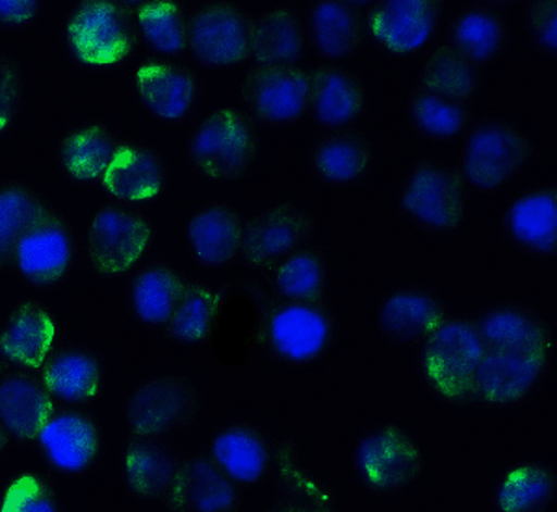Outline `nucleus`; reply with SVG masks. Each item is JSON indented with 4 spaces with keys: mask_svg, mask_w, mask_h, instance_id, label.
<instances>
[{
    "mask_svg": "<svg viewBox=\"0 0 557 512\" xmlns=\"http://www.w3.org/2000/svg\"><path fill=\"white\" fill-rule=\"evenodd\" d=\"M244 290L260 312L246 346H260L277 364L296 370L318 366L330 357L341 335V322L330 301H283L257 283H244Z\"/></svg>",
    "mask_w": 557,
    "mask_h": 512,
    "instance_id": "nucleus-1",
    "label": "nucleus"
},
{
    "mask_svg": "<svg viewBox=\"0 0 557 512\" xmlns=\"http://www.w3.org/2000/svg\"><path fill=\"white\" fill-rule=\"evenodd\" d=\"M65 58L84 73H114L138 52L133 0H75L60 26Z\"/></svg>",
    "mask_w": 557,
    "mask_h": 512,
    "instance_id": "nucleus-2",
    "label": "nucleus"
},
{
    "mask_svg": "<svg viewBox=\"0 0 557 512\" xmlns=\"http://www.w3.org/2000/svg\"><path fill=\"white\" fill-rule=\"evenodd\" d=\"M485 349L469 314H456L418 346L414 372L425 390L441 403L474 409L475 375Z\"/></svg>",
    "mask_w": 557,
    "mask_h": 512,
    "instance_id": "nucleus-3",
    "label": "nucleus"
},
{
    "mask_svg": "<svg viewBox=\"0 0 557 512\" xmlns=\"http://www.w3.org/2000/svg\"><path fill=\"white\" fill-rule=\"evenodd\" d=\"M184 149L197 177L214 184L238 183L259 159V127L244 110L214 108L194 121Z\"/></svg>",
    "mask_w": 557,
    "mask_h": 512,
    "instance_id": "nucleus-4",
    "label": "nucleus"
},
{
    "mask_svg": "<svg viewBox=\"0 0 557 512\" xmlns=\"http://www.w3.org/2000/svg\"><path fill=\"white\" fill-rule=\"evenodd\" d=\"M533 146L519 125L498 117H480L462 136L457 175L467 190L496 193L513 186L532 159Z\"/></svg>",
    "mask_w": 557,
    "mask_h": 512,
    "instance_id": "nucleus-5",
    "label": "nucleus"
},
{
    "mask_svg": "<svg viewBox=\"0 0 557 512\" xmlns=\"http://www.w3.org/2000/svg\"><path fill=\"white\" fill-rule=\"evenodd\" d=\"M398 212L425 235H456L469 215V190L451 165L420 159L399 186Z\"/></svg>",
    "mask_w": 557,
    "mask_h": 512,
    "instance_id": "nucleus-6",
    "label": "nucleus"
},
{
    "mask_svg": "<svg viewBox=\"0 0 557 512\" xmlns=\"http://www.w3.org/2000/svg\"><path fill=\"white\" fill-rule=\"evenodd\" d=\"M444 23L443 0H367L364 41L383 57L406 62L437 47Z\"/></svg>",
    "mask_w": 557,
    "mask_h": 512,
    "instance_id": "nucleus-7",
    "label": "nucleus"
},
{
    "mask_svg": "<svg viewBox=\"0 0 557 512\" xmlns=\"http://www.w3.org/2000/svg\"><path fill=\"white\" fill-rule=\"evenodd\" d=\"M49 474L78 480L96 472L107 453V430L91 409L57 407L33 444Z\"/></svg>",
    "mask_w": 557,
    "mask_h": 512,
    "instance_id": "nucleus-8",
    "label": "nucleus"
},
{
    "mask_svg": "<svg viewBox=\"0 0 557 512\" xmlns=\"http://www.w3.org/2000/svg\"><path fill=\"white\" fill-rule=\"evenodd\" d=\"M157 238L149 215L125 204L104 203L86 225V253L101 278H125L146 260Z\"/></svg>",
    "mask_w": 557,
    "mask_h": 512,
    "instance_id": "nucleus-9",
    "label": "nucleus"
},
{
    "mask_svg": "<svg viewBox=\"0 0 557 512\" xmlns=\"http://www.w3.org/2000/svg\"><path fill=\"white\" fill-rule=\"evenodd\" d=\"M251 13L236 2L212 0L190 12L186 58L209 73H231L249 64Z\"/></svg>",
    "mask_w": 557,
    "mask_h": 512,
    "instance_id": "nucleus-10",
    "label": "nucleus"
},
{
    "mask_svg": "<svg viewBox=\"0 0 557 512\" xmlns=\"http://www.w3.org/2000/svg\"><path fill=\"white\" fill-rule=\"evenodd\" d=\"M422 472L424 451L401 425H374L355 442L354 474L367 492L399 496L420 479Z\"/></svg>",
    "mask_w": 557,
    "mask_h": 512,
    "instance_id": "nucleus-11",
    "label": "nucleus"
},
{
    "mask_svg": "<svg viewBox=\"0 0 557 512\" xmlns=\"http://www.w3.org/2000/svg\"><path fill=\"white\" fill-rule=\"evenodd\" d=\"M81 262V243L70 220L54 210L30 228L13 249L8 272L28 290L51 294L60 290Z\"/></svg>",
    "mask_w": 557,
    "mask_h": 512,
    "instance_id": "nucleus-12",
    "label": "nucleus"
},
{
    "mask_svg": "<svg viewBox=\"0 0 557 512\" xmlns=\"http://www.w3.org/2000/svg\"><path fill=\"white\" fill-rule=\"evenodd\" d=\"M242 110L257 127H298L311 112V67H260L242 78Z\"/></svg>",
    "mask_w": 557,
    "mask_h": 512,
    "instance_id": "nucleus-13",
    "label": "nucleus"
},
{
    "mask_svg": "<svg viewBox=\"0 0 557 512\" xmlns=\"http://www.w3.org/2000/svg\"><path fill=\"white\" fill-rule=\"evenodd\" d=\"M199 409V390L188 377L159 374L134 385L123 405V420L134 435L172 437L196 424Z\"/></svg>",
    "mask_w": 557,
    "mask_h": 512,
    "instance_id": "nucleus-14",
    "label": "nucleus"
},
{
    "mask_svg": "<svg viewBox=\"0 0 557 512\" xmlns=\"http://www.w3.org/2000/svg\"><path fill=\"white\" fill-rule=\"evenodd\" d=\"M131 89L149 117L165 127H183L203 102L205 80L184 62L147 57L134 71Z\"/></svg>",
    "mask_w": 557,
    "mask_h": 512,
    "instance_id": "nucleus-15",
    "label": "nucleus"
},
{
    "mask_svg": "<svg viewBox=\"0 0 557 512\" xmlns=\"http://www.w3.org/2000/svg\"><path fill=\"white\" fill-rule=\"evenodd\" d=\"M277 438L251 420H227L215 427L203 451L242 492L262 487L277 464Z\"/></svg>",
    "mask_w": 557,
    "mask_h": 512,
    "instance_id": "nucleus-16",
    "label": "nucleus"
},
{
    "mask_svg": "<svg viewBox=\"0 0 557 512\" xmlns=\"http://www.w3.org/2000/svg\"><path fill=\"white\" fill-rule=\"evenodd\" d=\"M314 230L311 215L292 201L249 215L244 223L240 262L247 270L272 272L292 254L311 247Z\"/></svg>",
    "mask_w": 557,
    "mask_h": 512,
    "instance_id": "nucleus-17",
    "label": "nucleus"
},
{
    "mask_svg": "<svg viewBox=\"0 0 557 512\" xmlns=\"http://www.w3.org/2000/svg\"><path fill=\"white\" fill-rule=\"evenodd\" d=\"M170 186V164L154 147L121 138L97 191L108 203L144 210L164 199Z\"/></svg>",
    "mask_w": 557,
    "mask_h": 512,
    "instance_id": "nucleus-18",
    "label": "nucleus"
},
{
    "mask_svg": "<svg viewBox=\"0 0 557 512\" xmlns=\"http://www.w3.org/2000/svg\"><path fill=\"white\" fill-rule=\"evenodd\" d=\"M485 354H552L554 330L541 312L519 301H496L470 312Z\"/></svg>",
    "mask_w": 557,
    "mask_h": 512,
    "instance_id": "nucleus-19",
    "label": "nucleus"
},
{
    "mask_svg": "<svg viewBox=\"0 0 557 512\" xmlns=\"http://www.w3.org/2000/svg\"><path fill=\"white\" fill-rule=\"evenodd\" d=\"M552 354L488 353L475 375L474 409L506 411L537 396L550 372Z\"/></svg>",
    "mask_w": 557,
    "mask_h": 512,
    "instance_id": "nucleus-20",
    "label": "nucleus"
},
{
    "mask_svg": "<svg viewBox=\"0 0 557 512\" xmlns=\"http://www.w3.org/2000/svg\"><path fill=\"white\" fill-rule=\"evenodd\" d=\"M108 364L86 344H58L39 370L54 407L91 409L107 388Z\"/></svg>",
    "mask_w": 557,
    "mask_h": 512,
    "instance_id": "nucleus-21",
    "label": "nucleus"
},
{
    "mask_svg": "<svg viewBox=\"0 0 557 512\" xmlns=\"http://www.w3.org/2000/svg\"><path fill=\"white\" fill-rule=\"evenodd\" d=\"M62 338L57 314L38 299L15 304L0 323V370L39 374Z\"/></svg>",
    "mask_w": 557,
    "mask_h": 512,
    "instance_id": "nucleus-22",
    "label": "nucleus"
},
{
    "mask_svg": "<svg viewBox=\"0 0 557 512\" xmlns=\"http://www.w3.org/2000/svg\"><path fill=\"white\" fill-rule=\"evenodd\" d=\"M515 2L475 0L451 17L444 28V49L454 52L478 70H487L498 62L511 43L506 10Z\"/></svg>",
    "mask_w": 557,
    "mask_h": 512,
    "instance_id": "nucleus-23",
    "label": "nucleus"
},
{
    "mask_svg": "<svg viewBox=\"0 0 557 512\" xmlns=\"http://www.w3.org/2000/svg\"><path fill=\"white\" fill-rule=\"evenodd\" d=\"M186 455L170 437H144L128 433L123 440L121 479L134 500H170Z\"/></svg>",
    "mask_w": 557,
    "mask_h": 512,
    "instance_id": "nucleus-24",
    "label": "nucleus"
},
{
    "mask_svg": "<svg viewBox=\"0 0 557 512\" xmlns=\"http://www.w3.org/2000/svg\"><path fill=\"white\" fill-rule=\"evenodd\" d=\"M450 316V307L431 286L404 285L381 299L375 325L391 344L418 348Z\"/></svg>",
    "mask_w": 557,
    "mask_h": 512,
    "instance_id": "nucleus-25",
    "label": "nucleus"
},
{
    "mask_svg": "<svg viewBox=\"0 0 557 512\" xmlns=\"http://www.w3.org/2000/svg\"><path fill=\"white\" fill-rule=\"evenodd\" d=\"M367 0H312L305 8V34L309 51L331 65L357 57L364 43Z\"/></svg>",
    "mask_w": 557,
    "mask_h": 512,
    "instance_id": "nucleus-26",
    "label": "nucleus"
},
{
    "mask_svg": "<svg viewBox=\"0 0 557 512\" xmlns=\"http://www.w3.org/2000/svg\"><path fill=\"white\" fill-rule=\"evenodd\" d=\"M507 243L535 259H556L557 184H541L515 196L500 223Z\"/></svg>",
    "mask_w": 557,
    "mask_h": 512,
    "instance_id": "nucleus-27",
    "label": "nucleus"
},
{
    "mask_svg": "<svg viewBox=\"0 0 557 512\" xmlns=\"http://www.w3.org/2000/svg\"><path fill=\"white\" fill-rule=\"evenodd\" d=\"M246 215L225 201H212L194 210L184 222V241L194 264L222 270L240 262Z\"/></svg>",
    "mask_w": 557,
    "mask_h": 512,
    "instance_id": "nucleus-28",
    "label": "nucleus"
},
{
    "mask_svg": "<svg viewBox=\"0 0 557 512\" xmlns=\"http://www.w3.org/2000/svg\"><path fill=\"white\" fill-rule=\"evenodd\" d=\"M367 108V88L354 70L331 64L311 67L309 120L323 134L355 130Z\"/></svg>",
    "mask_w": 557,
    "mask_h": 512,
    "instance_id": "nucleus-29",
    "label": "nucleus"
},
{
    "mask_svg": "<svg viewBox=\"0 0 557 512\" xmlns=\"http://www.w3.org/2000/svg\"><path fill=\"white\" fill-rule=\"evenodd\" d=\"M190 278L172 262L144 260L127 277L125 307L128 316L146 329L162 330L183 301Z\"/></svg>",
    "mask_w": 557,
    "mask_h": 512,
    "instance_id": "nucleus-30",
    "label": "nucleus"
},
{
    "mask_svg": "<svg viewBox=\"0 0 557 512\" xmlns=\"http://www.w3.org/2000/svg\"><path fill=\"white\" fill-rule=\"evenodd\" d=\"M54 409L39 374L0 370V425L12 446H33Z\"/></svg>",
    "mask_w": 557,
    "mask_h": 512,
    "instance_id": "nucleus-31",
    "label": "nucleus"
},
{
    "mask_svg": "<svg viewBox=\"0 0 557 512\" xmlns=\"http://www.w3.org/2000/svg\"><path fill=\"white\" fill-rule=\"evenodd\" d=\"M244 492L205 451L186 455L164 507L168 512H240Z\"/></svg>",
    "mask_w": 557,
    "mask_h": 512,
    "instance_id": "nucleus-32",
    "label": "nucleus"
},
{
    "mask_svg": "<svg viewBox=\"0 0 557 512\" xmlns=\"http://www.w3.org/2000/svg\"><path fill=\"white\" fill-rule=\"evenodd\" d=\"M120 141V136L102 121L73 125L58 141V167L71 184L97 190Z\"/></svg>",
    "mask_w": 557,
    "mask_h": 512,
    "instance_id": "nucleus-33",
    "label": "nucleus"
},
{
    "mask_svg": "<svg viewBox=\"0 0 557 512\" xmlns=\"http://www.w3.org/2000/svg\"><path fill=\"white\" fill-rule=\"evenodd\" d=\"M309 57L304 17L292 7H275L253 21L249 67H299Z\"/></svg>",
    "mask_w": 557,
    "mask_h": 512,
    "instance_id": "nucleus-34",
    "label": "nucleus"
},
{
    "mask_svg": "<svg viewBox=\"0 0 557 512\" xmlns=\"http://www.w3.org/2000/svg\"><path fill=\"white\" fill-rule=\"evenodd\" d=\"M374 149L361 130L323 134L309 152L312 175L330 188L361 186L372 173Z\"/></svg>",
    "mask_w": 557,
    "mask_h": 512,
    "instance_id": "nucleus-35",
    "label": "nucleus"
},
{
    "mask_svg": "<svg viewBox=\"0 0 557 512\" xmlns=\"http://www.w3.org/2000/svg\"><path fill=\"white\" fill-rule=\"evenodd\" d=\"M190 10L177 0L134 2V28L138 45L149 57L183 62L188 45Z\"/></svg>",
    "mask_w": 557,
    "mask_h": 512,
    "instance_id": "nucleus-36",
    "label": "nucleus"
},
{
    "mask_svg": "<svg viewBox=\"0 0 557 512\" xmlns=\"http://www.w3.org/2000/svg\"><path fill=\"white\" fill-rule=\"evenodd\" d=\"M228 288V283L214 288L190 280L172 320L160 330L165 340L181 348H199L214 340Z\"/></svg>",
    "mask_w": 557,
    "mask_h": 512,
    "instance_id": "nucleus-37",
    "label": "nucleus"
},
{
    "mask_svg": "<svg viewBox=\"0 0 557 512\" xmlns=\"http://www.w3.org/2000/svg\"><path fill=\"white\" fill-rule=\"evenodd\" d=\"M556 500V470L543 461L507 466L491 494L494 512H550Z\"/></svg>",
    "mask_w": 557,
    "mask_h": 512,
    "instance_id": "nucleus-38",
    "label": "nucleus"
},
{
    "mask_svg": "<svg viewBox=\"0 0 557 512\" xmlns=\"http://www.w3.org/2000/svg\"><path fill=\"white\" fill-rule=\"evenodd\" d=\"M275 474V500L278 512H341L338 500L331 488L314 477L298 461V449L292 440L278 442Z\"/></svg>",
    "mask_w": 557,
    "mask_h": 512,
    "instance_id": "nucleus-39",
    "label": "nucleus"
},
{
    "mask_svg": "<svg viewBox=\"0 0 557 512\" xmlns=\"http://www.w3.org/2000/svg\"><path fill=\"white\" fill-rule=\"evenodd\" d=\"M406 114L412 133L430 143L459 141L474 121L469 102L441 97L418 86L407 97Z\"/></svg>",
    "mask_w": 557,
    "mask_h": 512,
    "instance_id": "nucleus-40",
    "label": "nucleus"
},
{
    "mask_svg": "<svg viewBox=\"0 0 557 512\" xmlns=\"http://www.w3.org/2000/svg\"><path fill=\"white\" fill-rule=\"evenodd\" d=\"M272 296L294 303L330 301L331 266L317 247H305L299 253L273 267L270 275Z\"/></svg>",
    "mask_w": 557,
    "mask_h": 512,
    "instance_id": "nucleus-41",
    "label": "nucleus"
},
{
    "mask_svg": "<svg viewBox=\"0 0 557 512\" xmlns=\"http://www.w3.org/2000/svg\"><path fill=\"white\" fill-rule=\"evenodd\" d=\"M54 212L51 201L23 180L0 183V270L8 272L17 241Z\"/></svg>",
    "mask_w": 557,
    "mask_h": 512,
    "instance_id": "nucleus-42",
    "label": "nucleus"
},
{
    "mask_svg": "<svg viewBox=\"0 0 557 512\" xmlns=\"http://www.w3.org/2000/svg\"><path fill=\"white\" fill-rule=\"evenodd\" d=\"M483 84V71L456 57L454 52L435 47L425 58L418 75V88L441 97L472 104Z\"/></svg>",
    "mask_w": 557,
    "mask_h": 512,
    "instance_id": "nucleus-43",
    "label": "nucleus"
},
{
    "mask_svg": "<svg viewBox=\"0 0 557 512\" xmlns=\"http://www.w3.org/2000/svg\"><path fill=\"white\" fill-rule=\"evenodd\" d=\"M0 512H67L51 475L20 470L0 488Z\"/></svg>",
    "mask_w": 557,
    "mask_h": 512,
    "instance_id": "nucleus-44",
    "label": "nucleus"
},
{
    "mask_svg": "<svg viewBox=\"0 0 557 512\" xmlns=\"http://www.w3.org/2000/svg\"><path fill=\"white\" fill-rule=\"evenodd\" d=\"M25 108L23 65L8 54H0V138L12 133Z\"/></svg>",
    "mask_w": 557,
    "mask_h": 512,
    "instance_id": "nucleus-45",
    "label": "nucleus"
},
{
    "mask_svg": "<svg viewBox=\"0 0 557 512\" xmlns=\"http://www.w3.org/2000/svg\"><path fill=\"white\" fill-rule=\"evenodd\" d=\"M524 33L541 57L557 58V2L532 0L524 12Z\"/></svg>",
    "mask_w": 557,
    "mask_h": 512,
    "instance_id": "nucleus-46",
    "label": "nucleus"
},
{
    "mask_svg": "<svg viewBox=\"0 0 557 512\" xmlns=\"http://www.w3.org/2000/svg\"><path fill=\"white\" fill-rule=\"evenodd\" d=\"M45 7V0H0V33L28 30L44 17Z\"/></svg>",
    "mask_w": 557,
    "mask_h": 512,
    "instance_id": "nucleus-47",
    "label": "nucleus"
},
{
    "mask_svg": "<svg viewBox=\"0 0 557 512\" xmlns=\"http://www.w3.org/2000/svg\"><path fill=\"white\" fill-rule=\"evenodd\" d=\"M8 446H10V438H8L4 427L0 425V457L7 453Z\"/></svg>",
    "mask_w": 557,
    "mask_h": 512,
    "instance_id": "nucleus-48",
    "label": "nucleus"
},
{
    "mask_svg": "<svg viewBox=\"0 0 557 512\" xmlns=\"http://www.w3.org/2000/svg\"><path fill=\"white\" fill-rule=\"evenodd\" d=\"M264 512H278V511H275V509H273V507H270V509H268V511H264Z\"/></svg>",
    "mask_w": 557,
    "mask_h": 512,
    "instance_id": "nucleus-49",
    "label": "nucleus"
},
{
    "mask_svg": "<svg viewBox=\"0 0 557 512\" xmlns=\"http://www.w3.org/2000/svg\"><path fill=\"white\" fill-rule=\"evenodd\" d=\"M2 273H4V272H2V270H0V275H2Z\"/></svg>",
    "mask_w": 557,
    "mask_h": 512,
    "instance_id": "nucleus-50",
    "label": "nucleus"
}]
</instances>
